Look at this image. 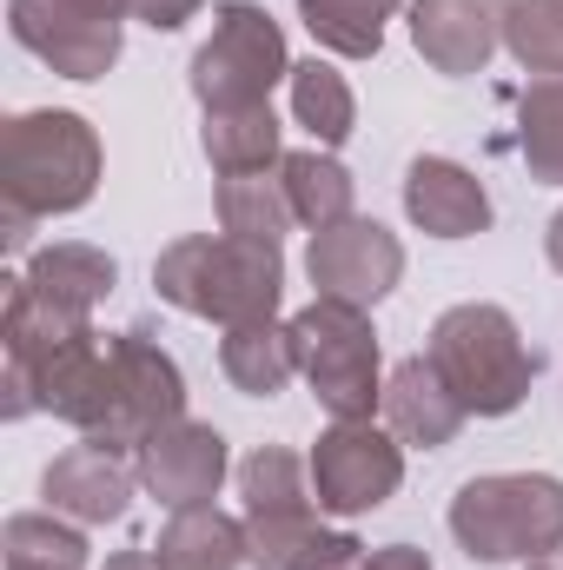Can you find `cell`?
Segmentation results:
<instances>
[{
    "label": "cell",
    "instance_id": "8992f818",
    "mask_svg": "<svg viewBox=\"0 0 563 570\" xmlns=\"http://www.w3.org/2000/svg\"><path fill=\"white\" fill-rule=\"evenodd\" d=\"M292 345H298V372L312 385V399L332 419H372L385 405V379H378V332L365 305L345 298H312L292 318Z\"/></svg>",
    "mask_w": 563,
    "mask_h": 570
},
{
    "label": "cell",
    "instance_id": "2e32d148",
    "mask_svg": "<svg viewBox=\"0 0 563 570\" xmlns=\"http://www.w3.org/2000/svg\"><path fill=\"white\" fill-rule=\"evenodd\" d=\"M385 431L398 438V444H412V451H444L457 431H464V405H457V392L437 379V365L431 358H398L392 365V379H385Z\"/></svg>",
    "mask_w": 563,
    "mask_h": 570
},
{
    "label": "cell",
    "instance_id": "d6986e66",
    "mask_svg": "<svg viewBox=\"0 0 563 570\" xmlns=\"http://www.w3.org/2000/svg\"><path fill=\"white\" fill-rule=\"evenodd\" d=\"M219 372L246 392V399H279L285 379L298 372V345H292V325L279 318H259V325H233L219 338Z\"/></svg>",
    "mask_w": 563,
    "mask_h": 570
},
{
    "label": "cell",
    "instance_id": "9c48e42d",
    "mask_svg": "<svg viewBox=\"0 0 563 570\" xmlns=\"http://www.w3.org/2000/svg\"><path fill=\"white\" fill-rule=\"evenodd\" d=\"M239 491H246V544L259 570H285L298 544H312L318 524V498H312V464L285 444H259L239 464Z\"/></svg>",
    "mask_w": 563,
    "mask_h": 570
},
{
    "label": "cell",
    "instance_id": "3957f363",
    "mask_svg": "<svg viewBox=\"0 0 563 570\" xmlns=\"http://www.w3.org/2000/svg\"><path fill=\"white\" fill-rule=\"evenodd\" d=\"M152 285H159L166 305L233 332V325H259V318L279 312L285 259H279V246H259V239L192 233V239H172L152 259Z\"/></svg>",
    "mask_w": 563,
    "mask_h": 570
},
{
    "label": "cell",
    "instance_id": "d4e9b609",
    "mask_svg": "<svg viewBox=\"0 0 563 570\" xmlns=\"http://www.w3.org/2000/svg\"><path fill=\"white\" fill-rule=\"evenodd\" d=\"M405 0H298L312 40L325 53H345V60H372L385 47V20L398 13Z\"/></svg>",
    "mask_w": 563,
    "mask_h": 570
},
{
    "label": "cell",
    "instance_id": "30bf717a",
    "mask_svg": "<svg viewBox=\"0 0 563 570\" xmlns=\"http://www.w3.org/2000/svg\"><path fill=\"white\" fill-rule=\"evenodd\" d=\"M127 0H7L13 40L60 80H100L120 60Z\"/></svg>",
    "mask_w": 563,
    "mask_h": 570
},
{
    "label": "cell",
    "instance_id": "1f68e13d",
    "mask_svg": "<svg viewBox=\"0 0 563 570\" xmlns=\"http://www.w3.org/2000/svg\"><path fill=\"white\" fill-rule=\"evenodd\" d=\"M107 570H159V564H152V551H120Z\"/></svg>",
    "mask_w": 563,
    "mask_h": 570
},
{
    "label": "cell",
    "instance_id": "603a6c76",
    "mask_svg": "<svg viewBox=\"0 0 563 570\" xmlns=\"http://www.w3.org/2000/svg\"><path fill=\"white\" fill-rule=\"evenodd\" d=\"M7 570H87V531L60 511H13L0 531Z\"/></svg>",
    "mask_w": 563,
    "mask_h": 570
},
{
    "label": "cell",
    "instance_id": "4dcf8cb0",
    "mask_svg": "<svg viewBox=\"0 0 563 570\" xmlns=\"http://www.w3.org/2000/svg\"><path fill=\"white\" fill-rule=\"evenodd\" d=\"M544 259H551V266L563 273V213L551 219V226H544Z\"/></svg>",
    "mask_w": 563,
    "mask_h": 570
},
{
    "label": "cell",
    "instance_id": "484cf974",
    "mask_svg": "<svg viewBox=\"0 0 563 570\" xmlns=\"http://www.w3.org/2000/svg\"><path fill=\"white\" fill-rule=\"evenodd\" d=\"M517 146L531 179L563 186V80H531L517 100Z\"/></svg>",
    "mask_w": 563,
    "mask_h": 570
},
{
    "label": "cell",
    "instance_id": "f1b7e54d",
    "mask_svg": "<svg viewBox=\"0 0 563 570\" xmlns=\"http://www.w3.org/2000/svg\"><path fill=\"white\" fill-rule=\"evenodd\" d=\"M199 7H206V0H127V13L146 20V27H159V33H179Z\"/></svg>",
    "mask_w": 563,
    "mask_h": 570
},
{
    "label": "cell",
    "instance_id": "ffe728a7",
    "mask_svg": "<svg viewBox=\"0 0 563 570\" xmlns=\"http://www.w3.org/2000/svg\"><path fill=\"white\" fill-rule=\"evenodd\" d=\"M199 146H206V159H213L219 179H233V173H273V166L285 159L273 100H266V107H226V114H206Z\"/></svg>",
    "mask_w": 563,
    "mask_h": 570
},
{
    "label": "cell",
    "instance_id": "4fadbf2b",
    "mask_svg": "<svg viewBox=\"0 0 563 570\" xmlns=\"http://www.w3.org/2000/svg\"><path fill=\"white\" fill-rule=\"evenodd\" d=\"M140 484L166 504V511L213 504L219 484H226V438H219L213 425H199V419L166 425L140 451Z\"/></svg>",
    "mask_w": 563,
    "mask_h": 570
},
{
    "label": "cell",
    "instance_id": "83f0119b",
    "mask_svg": "<svg viewBox=\"0 0 563 570\" xmlns=\"http://www.w3.org/2000/svg\"><path fill=\"white\" fill-rule=\"evenodd\" d=\"M358 558H365V544H358L352 531H318L312 544L292 551L285 570H358Z\"/></svg>",
    "mask_w": 563,
    "mask_h": 570
},
{
    "label": "cell",
    "instance_id": "5bb4252c",
    "mask_svg": "<svg viewBox=\"0 0 563 570\" xmlns=\"http://www.w3.org/2000/svg\"><path fill=\"white\" fill-rule=\"evenodd\" d=\"M412 40L444 80L484 73L497 40H504V7H491V0H412Z\"/></svg>",
    "mask_w": 563,
    "mask_h": 570
},
{
    "label": "cell",
    "instance_id": "52a82bcc",
    "mask_svg": "<svg viewBox=\"0 0 563 570\" xmlns=\"http://www.w3.org/2000/svg\"><path fill=\"white\" fill-rule=\"evenodd\" d=\"M292 80V53H285V27L253 7V0H226L213 7V33L192 53V100L206 114L226 107H266L273 87Z\"/></svg>",
    "mask_w": 563,
    "mask_h": 570
},
{
    "label": "cell",
    "instance_id": "7402d4cb",
    "mask_svg": "<svg viewBox=\"0 0 563 570\" xmlns=\"http://www.w3.org/2000/svg\"><path fill=\"white\" fill-rule=\"evenodd\" d=\"M279 173H285V193H292V213H298V226L325 233V226L352 219L358 179H352V173H345V166H338L325 146H312V153H285Z\"/></svg>",
    "mask_w": 563,
    "mask_h": 570
},
{
    "label": "cell",
    "instance_id": "6da1fadb",
    "mask_svg": "<svg viewBox=\"0 0 563 570\" xmlns=\"http://www.w3.org/2000/svg\"><path fill=\"white\" fill-rule=\"evenodd\" d=\"M100 186V134L67 114V107H40V114H13L0 127V226H7V253H27L40 219L80 213Z\"/></svg>",
    "mask_w": 563,
    "mask_h": 570
},
{
    "label": "cell",
    "instance_id": "7a4b0ae2",
    "mask_svg": "<svg viewBox=\"0 0 563 570\" xmlns=\"http://www.w3.org/2000/svg\"><path fill=\"white\" fill-rule=\"evenodd\" d=\"M186 419V379L172 365V352L152 332H107L100 358L67 412V425L113 444V451H146L166 425Z\"/></svg>",
    "mask_w": 563,
    "mask_h": 570
},
{
    "label": "cell",
    "instance_id": "e0dca14e",
    "mask_svg": "<svg viewBox=\"0 0 563 570\" xmlns=\"http://www.w3.org/2000/svg\"><path fill=\"white\" fill-rule=\"evenodd\" d=\"M27 292L40 298V305H53V312H73V318H93V305L113 292L120 279V266H113V253H100V246H80V239H60V246H40L33 259H27Z\"/></svg>",
    "mask_w": 563,
    "mask_h": 570
},
{
    "label": "cell",
    "instance_id": "277c9868",
    "mask_svg": "<svg viewBox=\"0 0 563 570\" xmlns=\"http://www.w3.org/2000/svg\"><path fill=\"white\" fill-rule=\"evenodd\" d=\"M424 358L437 365V379L457 392V405L471 419H504L537 385V352L524 345L517 318L504 305H491V298L437 312V325L424 338Z\"/></svg>",
    "mask_w": 563,
    "mask_h": 570
},
{
    "label": "cell",
    "instance_id": "f546056e",
    "mask_svg": "<svg viewBox=\"0 0 563 570\" xmlns=\"http://www.w3.org/2000/svg\"><path fill=\"white\" fill-rule=\"evenodd\" d=\"M358 570H431L418 544H385V551H372V558H358Z\"/></svg>",
    "mask_w": 563,
    "mask_h": 570
},
{
    "label": "cell",
    "instance_id": "5b68a950",
    "mask_svg": "<svg viewBox=\"0 0 563 570\" xmlns=\"http://www.w3.org/2000/svg\"><path fill=\"white\" fill-rule=\"evenodd\" d=\"M451 538L471 564H537L563 551V478L551 471H491L451 498Z\"/></svg>",
    "mask_w": 563,
    "mask_h": 570
},
{
    "label": "cell",
    "instance_id": "4316f807",
    "mask_svg": "<svg viewBox=\"0 0 563 570\" xmlns=\"http://www.w3.org/2000/svg\"><path fill=\"white\" fill-rule=\"evenodd\" d=\"M504 47L524 73L563 80V0H504Z\"/></svg>",
    "mask_w": 563,
    "mask_h": 570
},
{
    "label": "cell",
    "instance_id": "7c38bea8",
    "mask_svg": "<svg viewBox=\"0 0 563 570\" xmlns=\"http://www.w3.org/2000/svg\"><path fill=\"white\" fill-rule=\"evenodd\" d=\"M134 484H140V471H127V458H120L113 444H100V438L67 444V451L40 471L47 511H60V518H73V524H120L127 504H134Z\"/></svg>",
    "mask_w": 563,
    "mask_h": 570
},
{
    "label": "cell",
    "instance_id": "cb8c5ba5",
    "mask_svg": "<svg viewBox=\"0 0 563 570\" xmlns=\"http://www.w3.org/2000/svg\"><path fill=\"white\" fill-rule=\"evenodd\" d=\"M292 114H298V127L325 146V153L345 146L352 127H358V100H352L345 73L325 67V60H298V67H292Z\"/></svg>",
    "mask_w": 563,
    "mask_h": 570
},
{
    "label": "cell",
    "instance_id": "d6a6232c",
    "mask_svg": "<svg viewBox=\"0 0 563 570\" xmlns=\"http://www.w3.org/2000/svg\"><path fill=\"white\" fill-rule=\"evenodd\" d=\"M531 570H563V551H551V558H537Z\"/></svg>",
    "mask_w": 563,
    "mask_h": 570
},
{
    "label": "cell",
    "instance_id": "44dd1931",
    "mask_svg": "<svg viewBox=\"0 0 563 570\" xmlns=\"http://www.w3.org/2000/svg\"><path fill=\"white\" fill-rule=\"evenodd\" d=\"M292 226H298V213H292V193H285L279 166L273 173H233V179H219V233L279 246Z\"/></svg>",
    "mask_w": 563,
    "mask_h": 570
},
{
    "label": "cell",
    "instance_id": "ac0fdd59",
    "mask_svg": "<svg viewBox=\"0 0 563 570\" xmlns=\"http://www.w3.org/2000/svg\"><path fill=\"white\" fill-rule=\"evenodd\" d=\"M159 570H239L253 564L246 544V518H226L219 504H192L172 511V524L159 531V544H146Z\"/></svg>",
    "mask_w": 563,
    "mask_h": 570
},
{
    "label": "cell",
    "instance_id": "ba28073f",
    "mask_svg": "<svg viewBox=\"0 0 563 570\" xmlns=\"http://www.w3.org/2000/svg\"><path fill=\"white\" fill-rule=\"evenodd\" d=\"M312 498L332 518H365L378 504H392V491L405 484V444L372 419H332L312 444Z\"/></svg>",
    "mask_w": 563,
    "mask_h": 570
},
{
    "label": "cell",
    "instance_id": "9a60e30c",
    "mask_svg": "<svg viewBox=\"0 0 563 570\" xmlns=\"http://www.w3.org/2000/svg\"><path fill=\"white\" fill-rule=\"evenodd\" d=\"M405 213L431 239H471V233L491 226V193L471 166H457L444 153H424V159L405 166Z\"/></svg>",
    "mask_w": 563,
    "mask_h": 570
},
{
    "label": "cell",
    "instance_id": "8fae6325",
    "mask_svg": "<svg viewBox=\"0 0 563 570\" xmlns=\"http://www.w3.org/2000/svg\"><path fill=\"white\" fill-rule=\"evenodd\" d=\"M305 273L318 285V298H345V305H365L372 312L385 292H398V279H405V246H398L392 226L352 213V219L312 233Z\"/></svg>",
    "mask_w": 563,
    "mask_h": 570
}]
</instances>
